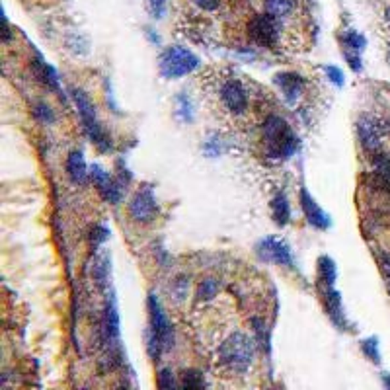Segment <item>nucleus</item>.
Masks as SVG:
<instances>
[{"instance_id": "1", "label": "nucleus", "mask_w": 390, "mask_h": 390, "mask_svg": "<svg viewBox=\"0 0 390 390\" xmlns=\"http://www.w3.org/2000/svg\"><path fill=\"white\" fill-rule=\"evenodd\" d=\"M262 135H264L265 152L269 158L287 160L299 149V138L293 133L289 123L279 115H269L265 119L262 125Z\"/></svg>"}, {"instance_id": "2", "label": "nucleus", "mask_w": 390, "mask_h": 390, "mask_svg": "<svg viewBox=\"0 0 390 390\" xmlns=\"http://www.w3.org/2000/svg\"><path fill=\"white\" fill-rule=\"evenodd\" d=\"M219 359L228 369L244 373L254 359V341L242 332L230 334L219 348Z\"/></svg>"}, {"instance_id": "3", "label": "nucleus", "mask_w": 390, "mask_h": 390, "mask_svg": "<svg viewBox=\"0 0 390 390\" xmlns=\"http://www.w3.org/2000/svg\"><path fill=\"white\" fill-rule=\"evenodd\" d=\"M199 66V57L182 45H170L158 57V69L164 78H182L191 75Z\"/></svg>"}, {"instance_id": "4", "label": "nucleus", "mask_w": 390, "mask_h": 390, "mask_svg": "<svg viewBox=\"0 0 390 390\" xmlns=\"http://www.w3.org/2000/svg\"><path fill=\"white\" fill-rule=\"evenodd\" d=\"M73 100H75L76 108H78V115H80L82 127H84V133L92 141V145H96L98 151L101 152L110 151L112 149V141L108 137V133L103 131V127L100 125L96 110H94V106H92L88 96L82 90H73Z\"/></svg>"}, {"instance_id": "5", "label": "nucleus", "mask_w": 390, "mask_h": 390, "mask_svg": "<svg viewBox=\"0 0 390 390\" xmlns=\"http://www.w3.org/2000/svg\"><path fill=\"white\" fill-rule=\"evenodd\" d=\"M248 36L262 47H273L279 39V20L271 14H256L248 22Z\"/></svg>"}, {"instance_id": "6", "label": "nucleus", "mask_w": 390, "mask_h": 390, "mask_svg": "<svg viewBox=\"0 0 390 390\" xmlns=\"http://www.w3.org/2000/svg\"><path fill=\"white\" fill-rule=\"evenodd\" d=\"M156 213H158V203H156V197H154V189H152V186L145 184L131 197L129 215H131L133 221L145 225V223H151L152 219L156 217Z\"/></svg>"}, {"instance_id": "7", "label": "nucleus", "mask_w": 390, "mask_h": 390, "mask_svg": "<svg viewBox=\"0 0 390 390\" xmlns=\"http://www.w3.org/2000/svg\"><path fill=\"white\" fill-rule=\"evenodd\" d=\"M149 315H151V334L160 340L164 352L172 350V345H174V330H172L168 316L164 315L162 304L158 302L156 295H149Z\"/></svg>"}, {"instance_id": "8", "label": "nucleus", "mask_w": 390, "mask_h": 390, "mask_svg": "<svg viewBox=\"0 0 390 390\" xmlns=\"http://www.w3.org/2000/svg\"><path fill=\"white\" fill-rule=\"evenodd\" d=\"M340 45L341 51H343V57L348 64L352 66V71L359 73L363 69V63H361V53L365 51L367 47V39L365 36H361L359 32L355 29H345L340 34Z\"/></svg>"}, {"instance_id": "9", "label": "nucleus", "mask_w": 390, "mask_h": 390, "mask_svg": "<svg viewBox=\"0 0 390 390\" xmlns=\"http://www.w3.org/2000/svg\"><path fill=\"white\" fill-rule=\"evenodd\" d=\"M258 254L265 262H273V264L283 265V267H295L291 248L283 240L276 239V236H267V239L262 240L258 244Z\"/></svg>"}, {"instance_id": "10", "label": "nucleus", "mask_w": 390, "mask_h": 390, "mask_svg": "<svg viewBox=\"0 0 390 390\" xmlns=\"http://www.w3.org/2000/svg\"><path fill=\"white\" fill-rule=\"evenodd\" d=\"M219 96L230 114L240 115L248 110V92L239 80H227L219 90Z\"/></svg>"}, {"instance_id": "11", "label": "nucleus", "mask_w": 390, "mask_h": 390, "mask_svg": "<svg viewBox=\"0 0 390 390\" xmlns=\"http://www.w3.org/2000/svg\"><path fill=\"white\" fill-rule=\"evenodd\" d=\"M357 137L361 141V145L369 152L380 151V143H382V127L375 117L371 115H361L357 119Z\"/></svg>"}, {"instance_id": "12", "label": "nucleus", "mask_w": 390, "mask_h": 390, "mask_svg": "<svg viewBox=\"0 0 390 390\" xmlns=\"http://www.w3.org/2000/svg\"><path fill=\"white\" fill-rule=\"evenodd\" d=\"M90 180L94 182V186L98 188L100 195L106 199V202L110 203L121 202L123 193H121L119 184H115L114 180H112V176L101 168L100 164H92V166H90Z\"/></svg>"}, {"instance_id": "13", "label": "nucleus", "mask_w": 390, "mask_h": 390, "mask_svg": "<svg viewBox=\"0 0 390 390\" xmlns=\"http://www.w3.org/2000/svg\"><path fill=\"white\" fill-rule=\"evenodd\" d=\"M301 207L302 213H304V219L308 221L310 227L318 228V230H328V228L332 227L330 215L315 202V197L308 193V189L306 188L301 189Z\"/></svg>"}, {"instance_id": "14", "label": "nucleus", "mask_w": 390, "mask_h": 390, "mask_svg": "<svg viewBox=\"0 0 390 390\" xmlns=\"http://www.w3.org/2000/svg\"><path fill=\"white\" fill-rule=\"evenodd\" d=\"M324 308H326L328 316H330V320H332V324L336 328H340V330H348V316L343 313V304H341V297L338 291L334 289V287H326L324 289Z\"/></svg>"}, {"instance_id": "15", "label": "nucleus", "mask_w": 390, "mask_h": 390, "mask_svg": "<svg viewBox=\"0 0 390 390\" xmlns=\"http://www.w3.org/2000/svg\"><path fill=\"white\" fill-rule=\"evenodd\" d=\"M273 82L283 92L285 100L289 103H295L301 98V92L304 88V78L301 75H297V73H279L273 78Z\"/></svg>"}, {"instance_id": "16", "label": "nucleus", "mask_w": 390, "mask_h": 390, "mask_svg": "<svg viewBox=\"0 0 390 390\" xmlns=\"http://www.w3.org/2000/svg\"><path fill=\"white\" fill-rule=\"evenodd\" d=\"M32 64H34V71H36V76H38L39 80L45 86H49L51 90H55L61 98H64L63 88H61V80H59V73L49 63H45L41 55H36V59H34Z\"/></svg>"}, {"instance_id": "17", "label": "nucleus", "mask_w": 390, "mask_h": 390, "mask_svg": "<svg viewBox=\"0 0 390 390\" xmlns=\"http://www.w3.org/2000/svg\"><path fill=\"white\" fill-rule=\"evenodd\" d=\"M103 328H106L108 340H117V336H119V313H117V302H115V295L112 291H110L106 306H103Z\"/></svg>"}, {"instance_id": "18", "label": "nucleus", "mask_w": 390, "mask_h": 390, "mask_svg": "<svg viewBox=\"0 0 390 390\" xmlns=\"http://www.w3.org/2000/svg\"><path fill=\"white\" fill-rule=\"evenodd\" d=\"M373 176L380 189L390 191V156L387 152H373Z\"/></svg>"}, {"instance_id": "19", "label": "nucleus", "mask_w": 390, "mask_h": 390, "mask_svg": "<svg viewBox=\"0 0 390 390\" xmlns=\"http://www.w3.org/2000/svg\"><path fill=\"white\" fill-rule=\"evenodd\" d=\"M66 172L75 184H84L90 178V168L84 162V156L80 151H73L66 158Z\"/></svg>"}, {"instance_id": "20", "label": "nucleus", "mask_w": 390, "mask_h": 390, "mask_svg": "<svg viewBox=\"0 0 390 390\" xmlns=\"http://www.w3.org/2000/svg\"><path fill=\"white\" fill-rule=\"evenodd\" d=\"M271 211H273V219L279 227H285L291 221V205L289 199L285 197V193H277L271 199Z\"/></svg>"}, {"instance_id": "21", "label": "nucleus", "mask_w": 390, "mask_h": 390, "mask_svg": "<svg viewBox=\"0 0 390 390\" xmlns=\"http://www.w3.org/2000/svg\"><path fill=\"white\" fill-rule=\"evenodd\" d=\"M318 277L324 283V287H334V283L338 279V267L332 258H328V256L318 258Z\"/></svg>"}, {"instance_id": "22", "label": "nucleus", "mask_w": 390, "mask_h": 390, "mask_svg": "<svg viewBox=\"0 0 390 390\" xmlns=\"http://www.w3.org/2000/svg\"><path fill=\"white\" fill-rule=\"evenodd\" d=\"M293 6H295V0H264L265 12L276 16L277 20L285 18L293 10Z\"/></svg>"}, {"instance_id": "23", "label": "nucleus", "mask_w": 390, "mask_h": 390, "mask_svg": "<svg viewBox=\"0 0 390 390\" xmlns=\"http://www.w3.org/2000/svg\"><path fill=\"white\" fill-rule=\"evenodd\" d=\"M176 117L184 123H191L193 121V103L186 94L176 96Z\"/></svg>"}, {"instance_id": "24", "label": "nucleus", "mask_w": 390, "mask_h": 390, "mask_svg": "<svg viewBox=\"0 0 390 390\" xmlns=\"http://www.w3.org/2000/svg\"><path fill=\"white\" fill-rule=\"evenodd\" d=\"M182 389H203L205 387V380H203V375L199 371H186L182 375V382H180Z\"/></svg>"}, {"instance_id": "25", "label": "nucleus", "mask_w": 390, "mask_h": 390, "mask_svg": "<svg viewBox=\"0 0 390 390\" xmlns=\"http://www.w3.org/2000/svg\"><path fill=\"white\" fill-rule=\"evenodd\" d=\"M254 332H256V340H258V345L264 350V352H269V330L264 326V322L260 318H254Z\"/></svg>"}, {"instance_id": "26", "label": "nucleus", "mask_w": 390, "mask_h": 390, "mask_svg": "<svg viewBox=\"0 0 390 390\" xmlns=\"http://www.w3.org/2000/svg\"><path fill=\"white\" fill-rule=\"evenodd\" d=\"M361 352L365 353L367 359H371L373 363H380V352H378V340L375 336L365 338L361 341Z\"/></svg>"}, {"instance_id": "27", "label": "nucleus", "mask_w": 390, "mask_h": 390, "mask_svg": "<svg viewBox=\"0 0 390 390\" xmlns=\"http://www.w3.org/2000/svg\"><path fill=\"white\" fill-rule=\"evenodd\" d=\"M108 239H110V230H108L106 227H101V225H96V227L90 230L88 240H90L92 250H98V246H101V244H103Z\"/></svg>"}, {"instance_id": "28", "label": "nucleus", "mask_w": 390, "mask_h": 390, "mask_svg": "<svg viewBox=\"0 0 390 390\" xmlns=\"http://www.w3.org/2000/svg\"><path fill=\"white\" fill-rule=\"evenodd\" d=\"M217 291H219V285L215 279H203L197 287V297H199V301H209L211 297L217 295Z\"/></svg>"}, {"instance_id": "29", "label": "nucleus", "mask_w": 390, "mask_h": 390, "mask_svg": "<svg viewBox=\"0 0 390 390\" xmlns=\"http://www.w3.org/2000/svg\"><path fill=\"white\" fill-rule=\"evenodd\" d=\"M156 387L158 389H176L178 382L174 380V375L170 373V369H162L156 377Z\"/></svg>"}, {"instance_id": "30", "label": "nucleus", "mask_w": 390, "mask_h": 390, "mask_svg": "<svg viewBox=\"0 0 390 390\" xmlns=\"http://www.w3.org/2000/svg\"><path fill=\"white\" fill-rule=\"evenodd\" d=\"M324 73H326V76L330 78V82H332V84H336L338 88L343 86L345 78H343V73H341L338 66H334V64H326V66H324Z\"/></svg>"}, {"instance_id": "31", "label": "nucleus", "mask_w": 390, "mask_h": 390, "mask_svg": "<svg viewBox=\"0 0 390 390\" xmlns=\"http://www.w3.org/2000/svg\"><path fill=\"white\" fill-rule=\"evenodd\" d=\"M34 115L38 117L39 121H43V123H51L55 119V114H53V110H51L47 103H38L36 110H34Z\"/></svg>"}, {"instance_id": "32", "label": "nucleus", "mask_w": 390, "mask_h": 390, "mask_svg": "<svg viewBox=\"0 0 390 390\" xmlns=\"http://www.w3.org/2000/svg\"><path fill=\"white\" fill-rule=\"evenodd\" d=\"M166 4H168V0H147V8H149V12H151L156 20H160L164 16Z\"/></svg>"}, {"instance_id": "33", "label": "nucleus", "mask_w": 390, "mask_h": 390, "mask_svg": "<svg viewBox=\"0 0 390 390\" xmlns=\"http://www.w3.org/2000/svg\"><path fill=\"white\" fill-rule=\"evenodd\" d=\"M378 264H380V273L385 277L387 289L390 291V254L382 252L378 256Z\"/></svg>"}, {"instance_id": "34", "label": "nucleus", "mask_w": 390, "mask_h": 390, "mask_svg": "<svg viewBox=\"0 0 390 390\" xmlns=\"http://www.w3.org/2000/svg\"><path fill=\"white\" fill-rule=\"evenodd\" d=\"M203 152H205L207 156H219V154H221V147L217 145L215 138H209V141H205V145H203Z\"/></svg>"}, {"instance_id": "35", "label": "nucleus", "mask_w": 390, "mask_h": 390, "mask_svg": "<svg viewBox=\"0 0 390 390\" xmlns=\"http://www.w3.org/2000/svg\"><path fill=\"white\" fill-rule=\"evenodd\" d=\"M199 8H203V10H207V12H211V10H215L219 4H221V0H193Z\"/></svg>"}, {"instance_id": "36", "label": "nucleus", "mask_w": 390, "mask_h": 390, "mask_svg": "<svg viewBox=\"0 0 390 390\" xmlns=\"http://www.w3.org/2000/svg\"><path fill=\"white\" fill-rule=\"evenodd\" d=\"M0 16H2V18H0V20H2V39H4V41H8L12 34H10V24H8V20H6V12H4V8L0 10Z\"/></svg>"}, {"instance_id": "37", "label": "nucleus", "mask_w": 390, "mask_h": 390, "mask_svg": "<svg viewBox=\"0 0 390 390\" xmlns=\"http://www.w3.org/2000/svg\"><path fill=\"white\" fill-rule=\"evenodd\" d=\"M382 385H385L387 389H390V375H387V373H382Z\"/></svg>"}, {"instance_id": "38", "label": "nucleus", "mask_w": 390, "mask_h": 390, "mask_svg": "<svg viewBox=\"0 0 390 390\" xmlns=\"http://www.w3.org/2000/svg\"><path fill=\"white\" fill-rule=\"evenodd\" d=\"M387 18H389V22H390V10H389V16H387Z\"/></svg>"}, {"instance_id": "39", "label": "nucleus", "mask_w": 390, "mask_h": 390, "mask_svg": "<svg viewBox=\"0 0 390 390\" xmlns=\"http://www.w3.org/2000/svg\"><path fill=\"white\" fill-rule=\"evenodd\" d=\"M389 63H390V51H389Z\"/></svg>"}]
</instances>
